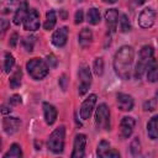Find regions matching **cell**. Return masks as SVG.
Instances as JSON below:
<instances>
[{
  "instance_id": "4fadbf2b",
  "label": "cell",
  "mask_w": 158,
  "mask_h": 158,
  "mask_svg": "<svg viewBox=\"0 0 158 158\" xmlns=\"http://www.w3.org/2000/svg\"><path fill=\"white\" fill-rule=\"evenodd\" d=\"M105 20H106V26L110 33L116 31L117 27V21H118V11L116 9H109L105 12Z\"/></svg>"
},
{
  "instance_id": "f1b7e54d",
  "label": "cell",
  "mask_w": 158,
  "mask_h": 158,
  "mask_svg": "<svg viewBox=\"0 0 158 158\" xmlns=\"http://www.w3.org/2000/svg\"><path fill=\"white\" fill-rule=\"evenodd\" d=\"M130 151L133 156H138L141 153V142L138 139V137H135L130 144Z\"/></svg>"
},
{
  "instance_id": "44dd1931",
  "label": "cell",
  "mask_w": 158,
  "mask_h": 158,
  "mask_svg": "<svg viewBox=\"0 0 158 158\" xmlns=\"http://www.w3.org/2000/svg\"><path fill=\"white\" fill-rule=\"evenodd\" d=\"M21 79H22V70L20 67H17L15 69V72L12 73V75L10 77V80H9L10 86L12 89H17L21 85Z\"/></svg>"
},
{
  "instance_id": "7c38bea8",
  "label": "cell",
  "mask_w": 158,
  "mask_h": 158,
  "mask_svg": "<svg viewBox=\"0 0 158 158\" xmlns=\"http://www.w3.org/2000/svg\"><path fill=\"white\" fill-rule=\"evenodd\" d=\"M21 126V120L17 117H5L2 121V128L6 135H14L15 132L19 131Z\"/></svg>"
},
{
  "instance_id": "e0dca14e",
  "label": "cell",
  "mask_w": 158,
  "mask_h": 158,
  "mask_svg": "<svg viewBox=\"0 0 158 158\" xmlns=\"http://www.w3.org/2000/svg\"><path fill=\"white\" fill-rule=\"evenodd\" d=\"M27 14H28V4H27V1L20 2L19 7L16 9L15 15H14V23L15 25H20L21 22H23V20L27 16Z\"/></svg>"
},
{
  "instance_id": "3957f363",
  "label": "cell",
  "mask_w": 158,
  "mask_h": 158,
  "mask_svg": "<svg viewBox=\"0 0 158 158\" xmlns=\"http://www.w3.org/2000/svg\"><path fill=\"white\" fill-rule=\"evenodd\" d=\"M26 69L30 77L35 80H41L48 74V64L41 58H32L26 63Z\"/></svg>"
},
{
  "instance_id": "60d3db41",
  "label": "cell",
  "mask_w": 158,
  "mask_h": 158,
  "mask_svg": "<svg viewBox=\"0 0 158 158\" xmlns=\"http://www.w3.org/2000/svg\"><path fill=\"white\" fill-rule=\"evenodd\" d=\"M104 2H106V4H115L117 0H102Z\"/></svg>"
},
{
  "instance_id": "83f0119b",
  "label": "cell",
  "mask_w": 158,
  "mask_h": 158,
  "mask_svg": "<svg viewBox=\"0 0 158 158\" xmlns=\"http://www.w3.org/2000/svg\"><path fill=\"white\" fill-rule=\"evenodd\" d=\"M120 30L122 32H128L131 30V23H130V20L127 17V15L122 14L120 16Z\"/></svg>"
},
{
  "instance_id": "d590c367",
  "label": "cell",
  "mask_w": 158,
  "mask_h": 158,
  "mask_svg": "<svg viewBox=\"0 0 158 158\" xmlns=\"http://www.w3.org/2000/svg\"><path fill=\"white\" fill-rule=\"evenodd\" d=\"M22 102V100H21V96L20 95H12L11 98H10V100H9V104L10 105H17V104H21Z\"/></svg>"
},
{
  "instance_id": "74e56055",
  "label": "cell",
  "mask_w": 158,
  "mask_h": 158,
  "mask_svg": "<svg viewBox=\"0 0 158 158\" xmlns=\"http://www.w3.org/2000/svg\"><path fill=\"white\" fill-rule=\"evenodd\" d=\"M67 83H68L67 77H65V75H62L60 79H59V85H60L62 90H65V89H67Z\"/></svg>"
},
{
  "instance_id": "9c48e42d",
  "label": "cell",
  "mask_w": 158,
  "mask_h": 158,
  "mask_svg": "<svg viewBox=\"0 0 158 158\" xmlns=\"http://www.w3.org/2000/svg\"><path fill=\"white\" fill-rule=\"evenodd\" d=\"M96 95L95 94H90L80 105V117L81 120H88L94 110V106L96 104Z\"/></svg>"
},
{
  "instance_id": "5b68a950",
  "label": "cell",
  "mask_w": 158,
  "mask_h": 158,
  "mask_svg": "<svg viewBox=\"0 0 158 158\" xmlns=\"http://www.w3.org/2000/svg\"><path fill=\"white\" fill-rule=\"evenodd\" d=\"M95 126L98 130H110V110L106 104H100L95 111Z\"/></svg>"
},
{
  "instance_id": "30bf717a",
  "label": "cell",
  "mask_w": 158,
  "mask_h": 158,
  "mask_svg": "<svg viewBox=\"0 0 158 158\" xmlns=\"http://www.w3.org/2000/svg\"><path fill=\"white\" fill-rule=\"evenodd\" d=\"M85 146H86V136L83 133H79L74 138V147L73 152L70 154L72 158H81L85 153Z\"/></svg>"
},
{
  "instance_id": "2e32d148",
  "label": "cell",
  "mask_w": 158,
  "mask_h": 158,
  "mask_svg": "<svg viewBox=\"0 0 158 158\" xmlns=\"http://www.w3.org/2000/svg\"><path fill=\"white\" fill-rule=\"evenodd\" d=\"M43 114H44V121L47 125H53L57 120V115H58V111L57 109L52 105V104H48V102H43Z\"/></svg>"
},
{
  "instance_id": "277c9868",
  "label": "cell",
  "mask_w": 158,
  "mask_h": 158,
  "mask_svg": "<svg viewBox=\"0 0 158 158\" xmlns=\"http://www.w3.org/2000/svg\"><path fill=\"white\" fill-rule=\"evenodd\" d=\"M64 136H65V130L64 126L57 127L48 137V149L52 151L53 153H62L64 149Z\"/></svg>"
},
{
  "instance_id": "603a6c76",
  "label": "cell",
  "mask_w": 158,
  "mask_h": 158,
  "mask_svg": "<svg viewBox=\"0 0 158 158\" xmlns=\"http://www.w3.org/2000/svg\"><path fill=\"white\" fill-rule=\"evenodd\" d=\"M86 21L90 25H98L100 22V12H99V10L95 9V7L89 9L88 14H86Z\"/></svg>"
},
{
  "instance_id": "4316f807",
  "label": "cell",
  "mask_w": 158,
  "mask_h": 158,
  "mask_svg": "<svg viewBox=\"0 0 158 158\" xmlns=\"http://www.w3.org/2000/svg\"><path fill=\"white\" fill-rule=\"evenodd\" d=\"M35 43H36V38L33 36H28V37H25L22 40V46L26 49V52H32Z\"/></svg>"
},
{
  "instance_id": "1f68e13d",
  "label": "cell",
  "mask_w": 158,
  "mask_h": 158,
  "mask_svg": "<svg viewBox=\"0 0 158 158\" xmlns=\"http://www.w3.org/2000/svg\"><path fill=\"white\" fill-rule=\"evenodd\" d=\"M2 1V12L4 14H6V12H9V10L7 9H10L11 6H14L19 0H1Z\"/></svg>"
},
{
  "instance_id": "8992f818",
  "label": "cell",
  "mask_w": 158,
  "mask_h": 158,
  "mask_svg": "<svg viewBox=\"0 0 158 158\" xmlns=\"http://www.w3.org/2000/svg\"><path fill=\"white\" fill-rule=\"evenodd\" d=\"M79 95H84L91 84V72L86 64L79 67Z\"/></svg>"
},
{
  "instance_id": "d4e9b609",
  "label": "cell",
  "mask_w": 158,
  "mask_h": 158,
  "mask_svg": "<svg viewBox=\"0 0 158 158\" xmlns=\"http://www.w3.org/2000/svg\"><path fill=\"white\" fill-rule=\"evenodd\" d=\"M14 64H15V58H14V56H12L11 53L6 52V53H5V58H4V72H5V73H10V70H11L12 67H14Z\"/></svg>"
},
{
  "instance_id": "f35d334b",
  "label": "cell",
  "mask_w": 158,
  "mask_h": 158,
  "mask_svg": "<svg viewBox=\"0 0 158 158\" xmlns=\"http://www.w3.org/2000/svg\"><path fill=\"white\" fill-rule=\"evenodd\" d=\"M10 23H9V21H6V20H1V30H2V32H5L6 30H7V26H9Z\"/></svg>"
},
{
  "instance_id": "b9f144b4",
  "label": "cell",
  "mask_w": 158,
  "mask_h": 158,
  "mask_svg": "<svg viewBox=\"0 0 158 158\" xmlns=\"http://www.w3.org/2000/svg\"><path fill=\"white\" fill-rule=\"evenodd\" d=\"M144 1H147V0H136V2H137L138 5H141V4H143Z\"/></svg>"
},
{
  "instance_id": "ab89813d",
  "label": "cell",
  "mask_w": 158,
  "mask_h": 158,
  "mask_svg": "<svg viewBox=\"0 0 158 158\" xmlns=\"http://www.w3.org/2000/svg\"><path fill=\"white\" fill-rule=\"evenodd\" d=\"M10 111H11V109H9V107H6V106H2V114L10 112Z\"/></svg>"
},
{
  "instance_id": "6da1fadb",
  "label": "cell",
  "mask_w": 158,
  "mask_h": 158,
  "mask_svg": "<svg viewBox=\"0 0 158 158\" xmlns=\"http://www.w3.org/2000/svg\"><path fill=\"white\" fill-rule=\"evenodd\" d=\"M135 51L131 46H122L114 57V69L117 77L123 80H128L131 78L132 63H133Z\"/></svg>"
},
{
  "instance_id": "f546056e",
  "label": "cell",
  "mask_w": 158,
  "mask_h": 158,
  "mask_svg": "<svg viewBox=\"0 0 158 158\" xmlns=\"http://www.w3.org/2000/svg\"><path fill=\"white\" fill-rule=\"evenodd\" d=\"M110 149V143L107 141H101L98 144V156L99 157H104V154Z\"/></svg>"
},
{
  "instance_id": "7a4b0ae2",
  "label": "cell",
  "mask_w": 158,
  "mask_h": 158,
  "mask_svg": "<svg viewBox=\"0 0 158 158\" xmlns=\"http://www.w3.org/2000/svg\"><path fill=\"white\" fill-rule=\"evenodd\" d=\"M153 47L152 46H143L139 51V56H138V60H137V64H136V68H135V78L136 79H141V77L143 75V73L146 72L147 69V65L149 64V62L153 59Z\"/></svg>"
},
{
  "instance_id": "d6a6232c",
  "label": "cell",
  "mask_w": 158,
  "mask_h": 158,
  "mask_svg": "<svg viewBox=\"0 0 158 158\" xmlns=\"http://www.w3.org/2000/svg\"><path fill=\"white\" fill-rule=\"evenodd\" d=\"M46 62H47V64H48V67L49 68H56L57 67V58L53 56V54H47V57H46Z\"/></svg>"
},
{
  "instance_id": "ba28073f",
  "label": "cell",
  "mask_w": 158,
  "mask_h": 158,
  "mask_svg": "<svg viewBox=\"0 0 158 158\" xmlns=\"http://www.w3.org/2000/svg\"><path fill=\"white\" fill-rule=\"evenodd\" d=\"M23 28L26 31H36L40 28V12L36 9L28 10V14L23 20Z\"/></svg>"
},
{
  "instance_id": "e575fe53",
  "label": "cell",
  "mask_w": 158,
  "mask_h": 158,
  "mask_svg": "<svg viewBox=\"0 0 158 158\" xmlns=\"http://www.w3.org/2000/svg\"><path fill=\"white\" fill-rule=\"evenodd\" d=\"M83 19H84V14H83V10H77V12H75V15H74V22L78 25V23H80L81 21H83Z\"/></svg>"
},
{
  "instance_id": "9a60e30c",
  "label": "cell",
  "mask_w": 158,
  "mask_h": 158,
  "mask_svg": "<svg viewBox=\"0 0 158 158\" xmlns=\"http://www.w3.org/2000/svg\"><path fill=\"white\" fill-rule=\"evenodd\" d=\"M67 40H68V28L67 27H60V28L56 30L54 33L52 35V43L56 47L65 46Z\"/></svg>"
},
{
  "instance_id": "5bb4252c",
  "label": "cell",
  "mask_w": 158,
  "mask_h": 158,
  "mask_svg": "<svg viewBox=\"0 0 158 158\" xmlns=\"http://www.w3.org/2000/svg\"><path fill=\"white\" fill-rule=\"evenodd\" d=\"M116 99H117V106L121 111H131L133 109V99L131 95L125 93H118Z\"/></svg>"
},
{
  "instance_id": "4dcf8cb0",
  "label": "cell",
  "mask_w": 158,
  "mask_h": 158,
  "mask_svg": "<svg viewBox=\"0 0 158 158\" xmlns=\"http://www.w3.org/2000/svg\"><path fill=\"white\" fill-rule=\"evenodd\" d=\"M157 106V100L153 98V99H149L148 101H146L143 104V110L144 111H153Z\"/></svg>"
},
{
  "instance_id": "52a82bcc",
  "label": "cell",
  "mask_w": 158,
  "mask_h": 158,
  "mask_svg": "<svg viewBox=\"0 0 158 158\" xmlns=\"http://www.w3.org/2000/svg\"><path fill=\"white\" fill-rule=\"evenodd\" d=\"M156 20V11L151 7L143 9L138 15V25L142 28H151L154 25Z\"/></svg>"
},
{
  "instance_id": "ac0fdd59",
  "label": "cell",
  "mask_w": 158,
  "mask_h": 158,
  "mask_svg": "<svg viewBox=\"0 0 158 158\" xmlns=\"http://www.w3.org/2000/svg\"><path fill=\"white\" fill-rule=\"evenodd\" d=\"M146 72H147V80L149 83L158 81V60L153 58L149 62V64L147 65Z\"/></svg>"
},
{
  "instance_id": "cb8c5ba5",
  "label": "cell",
  "mask_w": 158,
  "mask_h": 158,
  "mask_svg": "<svg viewBox=\"0 0 158 158\" xmlns=\"http://www.w3.org/2000/svg\"><path fill=\"white\" fill-rule=\"evenodd\" d=\"M21 157H22V151L17 143L11 144L10 149L4 154V158H21Z\"/></svg>"
},
{
  "instance_id": "8fae6325",
  "label": "cell",
  "mask_w": 158,
  "mask_h": 158,
  "mask_svg": "<svg viewBox=\"0 0 158 158\" xmlns=\"http://www.w3.org/2000/svg\"><path fill=\"white\" fill-rule=\"evenodd\" d=\"M135 125H136V121L133 117H130V116L122 117L120 122V136L122 138H128L133 132Z\"/></svg>"
},
{
  "instance_id": "7402d4cb",
  "label": "cell",
  "mask_w": 158,
  "mask_h": 158,
  "mask_svg": "<svg viewBox=\"0 0 158 158\" xmlns=\"http://www.w3.org/2000/svg\"><path fill=\"white\" fill-rule=\"evenodd\" d=\"M56 22H57L56 11H54V10H48L47 14H46V21H44V23H43L44 30H47V31L52 30V28L56 26Z\"/></svg>"
},
{
  "instance_id": "836d02e7",
  "label": "cell",
  "mask_w": 158,
  "mask_h": 158,
  "mask_svg": "<svg viewBox=\"0 0 158 158\" xmlns=\"http://www.w3.org/2000/svg\"><path fill=\"white\" fill-rule=\"evenodd\" d=\"M104 157H105V158H107V157H109V158H118V157H120V153H118L116 149L110 148V149L104 154Z\"/></svg>"
},
{
  "instance_id": "ffe728a7",
  "label": "cell",
  "mask_w": 158,
  "mask_h": 158,
  "mask_svg": "<svg viewBox=\"0 0 158 158\" xmlns=\"http://www.w3.org/2000/svg\"><path fill=\"white\" fill-rule=\"evenodd\" d=\"M78 38H79V44H80L83 48L88 47V46L91 43V41H93V32H91V30H89V28H83V30L79 32Z\"/></svg>"
},
{
  "instance_id": "d6986e66",
  "label": "cell",
  "mask_w": 158,
  "mask_h": 158,
  "mask_svg": "<svg viewBox=\"0 0 158 158\" xmlns=\"http://www.w3.org/2000/svg\"><path fill=\"white\" fill-rule=\"evenodd\" d=\"M147 135L151 139H158V115H154L147 122Z\"/></svg>"
},
{
  "instance_id": "484cf974",
  "label": "cell",
  "mask_w": 158,
  "mask_h": 158,
  "mask_svg": "<svg viewBox=\"0 0 158 158\" xmlns=\"http://www.w3.org/2000/svg\"><path fill=\"white\" fill-rule=\"evenodd\" d=\"M93 70H94L95 75H98V77L102 75V73H104V60H102L101 57L95 58V60L93 63Z\"/></svg>"
},
{
  "instance_id": "8d00e7d4",
  "label": "cell",
  "mask_w": 158,
  "mask_h": 158,
  "mask_svg": "<svg viewBox=\"0 0 158 158\" xmlns=\"http://www.w3.org/2000/svg\"><path fill=\"white\" fill-rule=\"evenodd\" d=\"M17 40H19V35L17 33H12L11 37H10V41H9V44L11 47H16V43H17Z\"/></svg>"
}]
</instances>
